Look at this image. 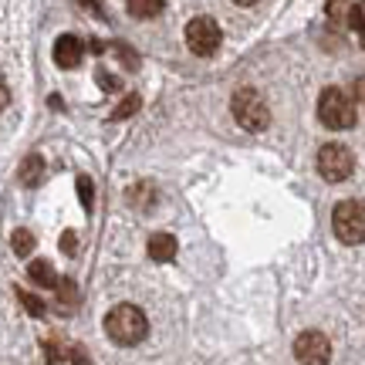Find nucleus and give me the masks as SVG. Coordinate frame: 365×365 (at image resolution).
Here are the masks:
<instances>
[{
  "mask_svg": "<svg viewBox=\"0 0 365 365\" xmlns=\"http://www.w3.org/2000/svg\"><path fill=\"white\" fill-rule=\"evenodd\" d=\"M145 331H149V322L135 304H115L105 314V335L115 345H139L145 339Z\"/></svg>",
  "mask_w": 365,
  "mask_h": 365,
  "instance_id": "obj_1",
  "label": "nucleus"
},
{
  "mask_svg": "<svg viewBox=\"0 0 365 365\" xmlns=\"http://www.w3.org/2000/svg\"><path fill=\"white\" fill-rule=\"evenodd\" d=\"M331 230L341 244H365V203L362 200H341L339 207L331 210Z\"/></svg>",
  "mask_w": 365,
  "mask_h": 365,
  "instance_id": "obj_2",
  "label": "nucleus"
},
{
  "mask_svg": "<svg viewBox=\"0 0 365 365\" xmlns=\"http://www.w3.org/2000/svg\"><path fill=\"white\" fill-rule=\"evenodd\" d=\"M318 118L331 132H345L355 125V102L341 88H325L318 98Z\"/></svg>",
  "mask_w": 365,
  "mask_h": 365,
  "instance_id": "obj_3",
  "label": "nucleus"
},
{
  "mask_svg": "<svg viewBox=\"0 0 365 365\" xmlns=\"http://www.w3.org/2000/svg\"><path fill=\"white\" fill-rule=\"evenodd\" d=\"M234 118L240 129L264 132L271 125V108L264 105V98L254 88H237L234 91Z\"/></svg>",
  "mask_w": 365,
  "mask_h": 365,
  "instance_id": "obj_4",
  "label": "nucleus"
},
{
  "mask_svg": "<svg viewBox=\"0 0 365 365\" xmlns=\"http://www.w3.org/2000/svg\"><path fill=\"white\" fill-rule=\"evenodd\" d=\"M318 176L325 182H345L355 170V156L341 143H325L318 149Z\"/></svg>",
  "mask_w": 365,
  "mask_h": 365,
  "instance_id": "obj_5",
  "label": "nucleus"
},
{
  "mask_svg": "<svg viewBox=\"0 0 365 365\" xmlns=\"http://www.w3.org/2000/svg\"><path fill=\"white\" fill-rule=\"evenodd\" d=\"M220 24L213 21V17H193L190 24H186V48L196 54V58H210V54H217L220 48Z\"/></svg>",
  "mask_w": 365,
  "mask_h": 365,
  "instance_id": "obj_6",
  "label": "nucleus"
},
{
  "mask_svg": "<svg viewBox=\"0 0 365 365\" xmlns=\"http://www.w3.org/2000/svg\"><path fill=\"white\" fill-rule=\"evenodd\" d=\"M294 359H298V365H328L331 341L322 331H301L294 339Z\"/></svg>",
  "mask_w": 365,
  "mask_h": 365,
  "instance_id": "obj_7",
  "label": "nucleus"
},
{
  "mask_svg": "<svg viewBox=\"0 0 365 365\" xmlns=\"http://www.w3.org/2000/svg\"><path fill=\"white\" fill-rule=\"evenodd\" d=\"M81 58H85V41L75 38V34H61V38L54 41V65L71 71V68L81 65Z\"/></svg>",
  "mask_w": 365,
  "mask_h": 365,
  "instance_id": "obj_8",
  "label": "nucleus"
},
{
  "mask_svg": "<svg viewBox=\"0 0 365 365\" xmlns=\"http://www.w3.org/2000/svg\"><path fill=\"white\" fill-rule=\"evenodd\" d=\"M17 180L24 182V186H41V182H44V159H41L38 153L24 156V163L17 166Z\"/></svg>",
  "mask_w": 365,
  "mask_h": 365,
  "instance_id": "obj_9",
  "label": "nucleus"
},
{
  "mask_svg": "<svg viewBox=\"0 0 365 365\" xmlns=\"http://www.w3.org/2000/svg\"><path fill=\"white\" fill-rule=\"evenodd\" d=\"M149 257L159 264H170L176 257V237L173 234H153L149 237Z\"/></svg>",
  "mask_w": 365,
  "mask_h": 365,
  "instance_id": "obj_10",
  "label": "nucleus"
},
{
  "mask_svg": "<svg viewBox=\"0 0 365 365\" xmlns=\"http://www.w3.org/2000/svg\"><path fill=\"white\" fill-rule=\"evenodd\" d=\"M27 274H31V281H34V284L48 287V291L61 284V277H58V271H54V267H51L48 261H31V264H27Z\"/></svg>",
  "mask_w": 365,
  "mask_h": 365,
  "instance_id": "obj_11",
  "label": "nucleus"
},
{
  "mask_svg": "<svg viewBox=\"0 0 365 365\" xmlns=\"http://www.w3.org/2000/svg\"><path fill=\"white\" fill-rule=\"evenodd\" d=\"M125 4H129V14L139 17V21H149V17L163 14V7H166V0H125Z\"/></svg>",
  "mask_w": 365,
  "mask_h": 365,
  "instance_id": "obj_12",
  "label": "nucleus"
},
{
  "mask_svg": "<svg viewBox=\"0 0 365 365\" xmlns=\"http://www.w3.org/2000/svg\"><path fill=\"white\" fill-rule=\"evenodd\" d=\"M11 247H14V254H17V257H27V254L34 250V234H31V230H14Z\"/></svg>",
  "mask_w": 365,
  "mask_h": 365,
  "instance_id": "obj_13",
  "label": "nucleus"
},
{
  "mask_svg": "<svg viewBox=\"0 0 365 365\" xmlns=\"http://www.w3.org/2000/svg\"><path fill=\"white\" fill-rule=\"evenodd\" d=\"M17 301H21V304H24L27 312L34 314V318H44V301L34 298L31 291H24V287H17Z\"/></svg>",
  "mask_w": 365,
  "mask_h": 365,
  "instance_id": "obj_14",
  "label": "nucleus"
},
{
  "mask_svg": "<svg viewBox=\"0 0 365 365\" xmlns=\"http://www.w3.org/2000/svg\"><path fill=\"white\" fill-rule=\"evenodd\" d=\"M135 108H139V95H125V102L118 105L115 112H112V118H125V115H132V112H135Z\"/></svg>",
  "mask_w": 365,
  "mask_h": 365,
  "instance_id": "obj_15",
  "label": "nucleus"
},
{
  "mask_svg": "<svg viewBox=\"0 0 365 365\" xmlns=\"http://www.w3.org/2000/svg\"><path fill=\"white\" fill-rule=\"evenodd\" d=\"M54 291H58V294H61V301H65V304H75V298H78V287L71 284V281H68V277H61V284L54 287Z\"/></svg>",
  "mask_w": 365,
  "mask_h": 365,
  "instance_id": "obj_16",
  "label": "nucleus"
},
{
  "mask_svg": "<svg viewBox=\"0 0 365 365\" xmlns=\"http://www.w3.org/2000/svg\"><path fill=\"white\" fill-rule=\"evenodd\" d=\"M78 196H81V207L91 210V180L88 176H78Z\"/></svg>",
  "mask_w": 365,
  "mask_h": 365,
  "instance_id": "obj_17",
  "label": "nucleus"
},
{
  "mask_svg": "<svg viewBox=\"0 0 365 365\" xmlns=\"http://www.w3.org/2000/svg\"><path fill=\"white\" fill-rule=\"evenodd\" d=\"M61 250H65V254H75V250H78V234H71V230L61 234Z\"/></svg>",
  "mask_w": 365,
  "mask_h": 365,
  "instance_id": "obj_18",
  "label": "nucleus"
},
{
  "mask_svg": "<svg viewBox=\"0 0 365 365\" xmlns=\"http://www.w3.org/2000/svg\"><path fill=\"white\" fill-rule=\"evenodd\" d=\"M68 359H71L75 365H88V359H85V349H81V345H71V349H68Z\"/></svg>",
  "mask_w": 365,
  "mask_h": 365,
  "instance_id": "obj_19",
  "label": "nucleus"
},
{
  "mask_svg": "<svg viewBox=\"0 0 365 365\" xmlns=\"http://www.w3.org/2000/svg\"><path fill=\"white\" fill-rule=\"evenodd\" d=\"M355 98H359V102L365 105V75L359 81H355Z\"/></svg>",
  "mask_w": 365,
  "mask_h": 365,
  "instance_id": "obj_20",
  "label": "nucleus"
},
{
  "mask_svg": "<svg viewBox=\"0 0 365 365\" xmlns=\"http://www.w3.org/2000/svg\"><path fill=\"white\" fill-rule=\"evenodd\" d=\"M234 4H240V7H250V4H257V0H234Z\"/></svg>",
  "mask_w": 365,
  "mask_h": 365,
  "instance_id": "obj_21",
  "label": "nucleus"
}]
</instances>
